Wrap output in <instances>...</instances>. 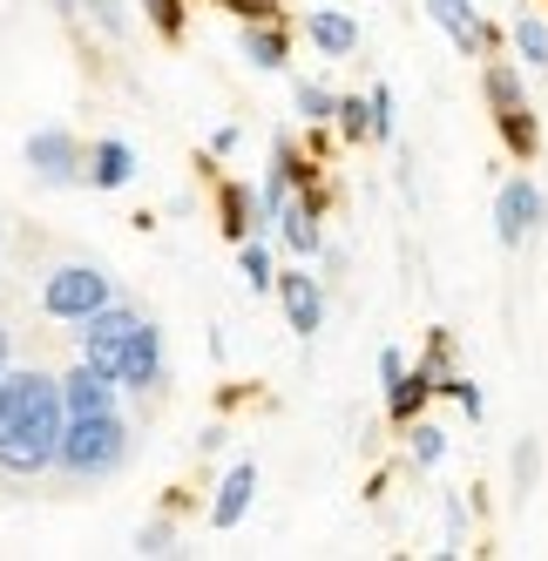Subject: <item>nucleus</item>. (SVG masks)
I'll use <instances>...</instances> for the list:
<instances>
[{"label":"nucleus","mask_w":548,"mask_h":561,"mask_svg":"<svg viewBox=\"0 0 548 561\" xmlns=\"http://www.w3.org/2000/svg\"><path fill=\"white\" fill-rule=\"evenodd\" d=\"M129 420H123V386L102 379L95 366H75L61 373V447H55V473L68 480H109L129 467Z\"/></svg>","instance_id":"f257e3e1"},{"label":"nucleus","mask_w":548,"mask_h":561,"mask_svg":"<svg viewBox=\"0 0 548 561\" xmlns=\"http://www.w3.org/2000/svg\"><path fill=\"white\" fill-rule=\"evenodd\" d=\"M61 447V379L42 366H8L0 373V473L34 480L55 467Z\"/></svg>","instance_id":"f03ea898"},{"label":"nucleus","mask_w":548,"mask_h":561,"mask_svg":"<svg viewBox=\"0 0 548 561\" xmlns=\"http://www.w3.org/2000/svg\"><path fill=\"white\" fill-rule=\"evenodd\" d=\"M75 339H82V366H95L102 379H115L123 392H156L170 379L163 332H156L142 311H129L123 298H109L102 311H89L82 325H75Z\"/></svg>","instance_id":"7ed1b4c3"},{"label":"nucleus","mask_w":548,"mask_h":561,"mask_svg":"<svg viewBox=\"0 0 548 561\" xmlns=\"http://www.w3.org/2000/svg\"><path fill=\"white\" fill-rule=\"evenodd\" d=\"M115 298V277L102 271V264H55L48 277H42V311L55 318V325H82L89 311H102Z\"/></svg>","instance_id":"20e7f679"},{"label":"nucleus","mask_w":548,"mask_h":561,"mask_svg":"<svg viewBox=\"0 0 548 561\" xmlns=\"http://www.w3.org/2000/svg\"><path fill=\"white\" fill-rule=\"evenodd\" d=\"M541 224H548V190L535 176H507L494 190V244L501 251H522Z\"/></svg>","instance_id":"39448f33"},{"label":"nucleus","mask_w":548,"mask_h":561,"mask_svg":"<svg viewBox=\"0 0 548 561\" xmlns=\"http://www.w3.org/2000/svg\"><path fill=\"white\" fill-rule=\"evenodd\" d=\"M319 224H326V190H319V176H311L292 204L271 217V244H285L298 264H311V257L326 251V230H319Z\"/></svg>","instance_id":"423d86ee"},{"label":"nucleus","mask_w":548,"mask_h":561,"mask_svg":"<svg viewBox=\"0 0 548 561\" xmlns=\"http://www.w3.org/2000/svg\"><path fill=\"white\" fill-rule=\"evenodd\" d=\"M426 14H434V27L447 34L467 61H488V55L501 48V27L475 8V0H426Z\"/></svg>","instance_id":"0eeeda50"},{"label":"nucleus","mask_w":548,"mask_h":561,"mask_svg":"<svg viewBox=\"0 0 548 561\" xmlns=\"http://www.w3.org/2000/svg\"><path fill=\"white\" fill-rule=\"evenodd\" d=\"M271 291H278V305H285V325H292L298 339H311V332L326 325V277H311L305 264L278 271V277H271Z\"/></svg>","instance_id":"6e6552de"},{"label":"nucleus","mask_w":548,"mask_h":561,"mask_svg":"<svg viewBox=\"0 0 548 561\" xmlns=\"http://www.w3.org/2000/svg\"><path fill=\"white\" fill-rule=\"evenodd\" d=\"M27 170L42 176L48 190L82 183V142H75L68 129H34V136H27Z\"/></svg>","instance_id":"1a4fd4ad"},{"label":"nucleus","mask_w":548,"mask_h":561,"mask_svg":"<svg viewBox=\"0 0 548 561\" xmlns=\"http://www.w3.org/2000/svg\"><path fill=\"white\" fill-rule=\"evenodd\" d=\"M251 501H258V467L251 460H238L224 473V488H217V501H210V528H244V514H251Z\"/></svg>","instance_id":"9d476101"},{"label":"nucleus","mask_w":548,"mask_h":561,"mask_svg":"<svg viewBox=\"0 0 548 561\" xmlns=\"http://www.w3.org/2000/svg\"><path fill=\"white\" fill-rule=\"evenodd\" d=\"M238 55H244L251 68H264V75H278V68L292 61V27H285V21H244Z\"/></svg>","instance_id":"9b49d317"},{"label":"nucleus","mask_w":548,"mask_h":561,"mask_svg":"<svg viewBox=\"0 0 548 561\" xmlns=\"http://www.w3.org/2000/svg\"><path fill=\"white\" fill-rule=\"evenodd\" d=\"M82 176H89V190H123L136 176V149L123 136H102L95 149H82Z\"/></svg>","instance_id":"f8f14e48"},{"label":"nucleus","mask_w":548,"mask_h":561,"mask_svg":"<svg viewBox=\"0 0 548 561\" xmlns=\"http://www.w3.org/2000/svg\"><path fill=\"white\" fill-rule=\"evenodd\" d=\"M305 42L319 55H332V61H345V55H359V21L339 14V8H311L305 14Z\"/></svg>","instance_id":"ddd939ff"},{"label":"nucleus","mask_w":548,"mask_h":561,"mask_svg":"<svg viewBox=\"0 0 548 561\" xmlns=\"http://www.w3.org/2000/svg\"><path fill=\"white\" fill-rule=\"evenodd\" d=\"M217 217H224V237H230V244H238V237H251V230H264L258 190H251V183H224V190H217Z\"/></svg>","instance_id":"4468645a"},{"label":"nucleus","mask_w":548,"mask_h":561,"mask_svg":"<svg viewBox=\"0 0 548 561\" xmlns=\"http://www.w3.org/2000/svg\"><path fill=\"white\" fill-rule=\"evenodd\" d=\"M481 95H488V108H494V115H507V108H528L522 61H494V55H488V68H481Z\"/></svg>","instance_id":"2eb2a0df"},{"label":"nucleus","mask_w":548,"mask_h":561,"mask_svg":"<svg viewBox=\"0 0 548 561\" xmlns=\"http://www.w3.org/2000/svg\"><path fill=\"white\" fill-rule=\"evenodd\" d=\"M426 399H434V379H426L420 366H413V373H400L393 386H386V420L407 426L413 413H426Z\"/></svg>","instance_id":"dca6fc26"},{"label":"nucleus","mask_w":548,"mask_h":561,"mask_svg":"<svg viewBox=\"0 0 548 561\" xmlns=\"http://www.w3.org/2000/svg\"><path fill=\"white\" fill-rule=\"evenodd\" d=\"M238 271H244L251 291H271V277H278V257H271V230L238 237Z\"/></svg>","instance_id":"f3484780"},{"label":"nucleus","mask_w":548,"mask_h":561,"mask_svg":"<svg viewBox=\"0 0 548 561\" xmlns=\"http://www.w3.org/2000/svg\"><path fill=\"white\" fill-rule=\"evenodd\" d=\"M507 42H515V61H522V68H548V21H541L535 8H522V14H515Z\"/></svg>","instance_id":"a211bd4d"},{"label":"nucleus","mask_w":548,"mask_h":561,"mask_svg":"<svg viewBox=\"0 0 548 561\" xmlns=\"http://www.w3.org/2000/svg\"><path fill=\"white\" fill-rule=\"evenodd\" d=\"M494 129H501V142H507V156H528L541 149V129H535V108H507V115H494Z\"/></svg>","instance_id":"6ab92c4d"},{"label":"nucleus","mask_w":548,"mask_h":561,"mask_svg":"<svg viewBox=\"0 0 548 561\" xmlns=\"http://www.w3.org/2000/svg\"><path fill=\"white\" fill-rule=\"evenodd\" d=\"M407 433H413V439H407L413 467H441V460H447V433H441L434 420H420V413H413V420H407Z\"/></svg>","instance_id":"aec40b11"},{"label":"nucleus","mask_w":548,"mask_h":561,"mask_svg":"<svg viewBox=\"0 0 548 561\" xmlns=\"http://www.w3.org/2000/svg\"><path fill=\"white\" fill-rule=\"evenodd\" d=\"M332 102H339V95H332L326 82H298V89H292V108L305 115V129H332Z\"/></svg>","instance_id":"412c9836"},{"label":"nucleus","mask_w":548,"mask_h":561,"mask_svg":"<svg viewBox=\"0 0 548 561\" xmlns=\"http://www.w3.org/2000/svg\"><path fill=\"white\" fill-rule=\"evenodd\" d=\"M332 129H339L345 142H373V108H366L359 95H339V102H332Z\"/></svg>","instance_id":"4be33fe9"},{"label":"nucleus","mask_w":548,"mask_h":561,"mask_svg":"<svg viewBox=\"0 0 548 561\" xmlns=\"http://www.w3.org/2000/svg\"><path fill=\"white\" fill-rule=\"evenodd\" d=\"M142 21L163 34V42H183V27H190V0H142Z\"/></svg>","instance_id":"5701e85b"},{"label":"nucleus","mask_w":548,"mask_h":561,"mask_svg":"<svg viewBox=\"0 0 548 561\" xmlns=\"http://www.w3.org/2000/svg\"><path fill=\"white\" fill-rule=\"evenodd\" d=\"M413 366H420V373H426V379H434V392H441V379H447V373H454V332H447V325H441V332H434V339H426V352H420V358H413Z\"/></svg>","instance_id":"b1692460"},{"label":"nucleus","mask_w":548,"mask_h":561,"mask_svg":"<svg viewBox=\"0 0 548 561\" xmlns=\"http://www.w3.org/2000/svg\"><path fill=\"white\" fill-rule=\"evenodd\" d=\"M366 108H373V142H393V136H400V102H393V89L379 82V89L366 95Z\"/></svg>","instance_id":"393cba45"},{"label":"nucleus","mask_w":548,"mask_h":561,"mask_svg":"<svg viewBox=\"0 0 548 561\" xmlns=\"http://www.w3.org/2000/svg\"><path fill=\"white\" fill-rule=\"evenodd\" d=\"M441 392L454 399V407H460L467 420H488V399H481V386H475V379H460V373H447V379H441Z\"/></svg>","instance_id":"a878e982"},{"label":"nucleus","mask_w":548,"mask_h":561,"mask_svg":"<svg viewBox=\"0 0 548 561\" xmlns=\"http://www.w3.org/2000/svg\"><path fill=\"white\" fill-rule=\"evenodd\" d=\"M136 548H142V554H170V548H176V520H170V514L142 520V528H136Z\"/></svg>","instance_id":"bb28decb"},{"label":"nucleus","mask_w":548,"mask_h":561,"mask_svg":"<svg viewBox=\"0 0 548 561\" xmlns=\"http://www.w3.org/2000/svg\"><path fill=\"white\" fill-rule=\"evenodd\" d=\"M224 14H238V21H285L278 0H217Z\"/></svg>","instance_id":"cd10ccee"},{"label":"nucleus","mask_w":548,"mask_h":561,"mask_svg":"<svg viewBox=\"0 0 548 561\" xmlns=\"http://www.w3.org/2000/svg\"><path fill=\"white\" fill-rule=\"evenodd\" d=\"M535 473H541V447H535V439H522V447H515V494L535 488Z\"/></svg>","instance_id":"c85d7f7f"},{"label":"nucleus","mask_w":548,"mask_h":561,"mask_svg":"<svg viewBox=\"0 0 548 561\" xmlns=\"http://www.w3.org/2000/svg\"><path fill=\"white\" fill-rule=\"evenodd\" d=\"M89 8H95L102 34H129V8H123V0H89Z\"/></svg>","instance_id":"c756f323"},{"label":"nucleus","mask_w":548,"mask_h":561,"mask_svg":"<svg viewBox=\"0 0 548 561\" xmlns=\"http://www.w3.org/2000/svg\"><path fill=\"white\" fill-rule=\"evenodd\" d=\"M460 541H467V507L447 501V548H441V554H460Z\"/></svg>","instance_id":"7c9ffc66"},{"label":"nucleus","mask_w":548,"mask_h":561,"mask_svg":"<svg viewBox=\"0 0 548 561\" xmlns=\"http://www.w3.org/2000/svg\"><path fill=\"white\" fill-rule=\"evenodd\" d=\"M400 373H407V358H400V352H393V345H386V352H379V386H393V379H400Z\"/></svg>","instance_id":"2f4dec72"},{"label":"nucleus","mask_w":548,"mask_h":561,"mask_svg":"<svg viewBox=\"0 0 548 561\" xmlns=\"http://www.w3.org/2000/svg\"><path fill=\"white\" fill-rule=\"evenodd\" d=\"M238 142H244V129H238V123H224V129L210 136V156H230V149H238Z\"/></svg>","instance_id":"473e14b6"},{"label":"nucleus","mask_w":548,"mask_h":561,"mask_svg":"<svg viewBox=\"0 0 548 561\" xmlns=\"http://www.w3.org/2000/svg\"><path fill=\"white\" fill-rule=\"evenodd\" d=\"M224 439H230V433H224V420H210V426L197 433V454H217V447H224Z\"/></svg>","instance_id":"72a5a7b5"},{"label":"nucleus","mask_w":548,"mask_h":561,"mask_svg":"<svg viewBox=\"0 0 548 561\" xmlns=\"http://www.w3.org/2000/svg\"><path fill=\"white\" fill-rule=\"evenodd\" d=\"M0 373H8V325H0Z\"/></svg>","instance_id":"f704fd0d"},{"label":"nucleus","mask_w":548,"mask_h":561,"mask_svg":"<svg viewBox=\"0 0 548 561\" xmlns=\"http://www.w3.org/2000/svg\"><path fill=\"white\" fill-rule=\"evenodd\" d=\"M48 8H61V14H75V8H82V0H48Z\"/></svg>","instance_id":"c9c22d12"}]
</instances>
